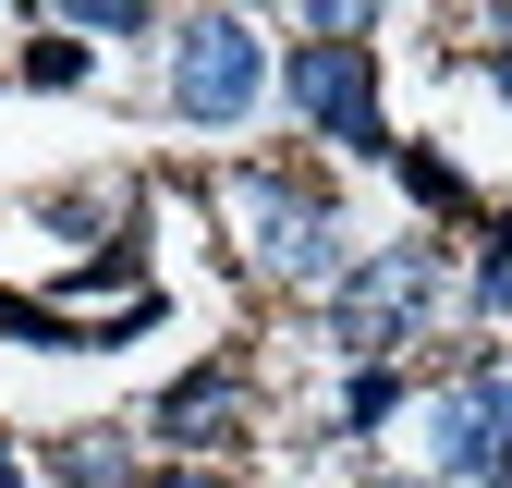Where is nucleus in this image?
Masks as SVG:
<instances>
[{
    "mask_svg": "<svg viewBox=\"0 0 512 488\" xmlns=\"http://www.w3.org/2000/svg\"><path fill=\"white\" fill-rule=\"evenodd\" d=\"M366 488H427V476H366Z\"/></svg>",
    "mask_w": 512,
    "mask_h": 488,
    "instance_id": "obj_15",
    "label": "nucleus"
},
{
    "mask_svg": "<svg viewBox=\"0 0 512 488\" xmlns=\"http://www.w3.org/2000/svg\"><path fill=\"white\" fill-rule=\"evenodd\" d=\"M476 318H512V208H500L488 244H476Z\"/></svg>",
    "mask_w": 512,
    "mask_h": 488,
    "instance_id": "obj_8",
    "label": "nucleus"
},
{
    "mask_svg": "<svg viewBox=\"0 0 512 488\" xmlns=\"http://www.w3.org/2000/svg\"><path fill=\"white\" fill-rule=\"evenodd\" d=\"M403 183H415V208H452V220L476 208V196H464V171H452V159H427V147H403Z\"/></svg>",
    "mask_w": 512,
    "mask_h": 488,
    "instance_id": "obj_9",
    "label": "nucleus"
},
{
    "mask_svg": "<svg viewBox=\"0 0 512 488\" xmlns=\"http://www.w3.org/2000/svg\"><path fill=\"white\" fill-rule=\"evenodd\" d=\"M86 74H98V61H86L74 37H61V25H49V37L25 49V86H86Z\"/></svg>",
    "mask_w": 512,
    "mask_h": 488,
    "instance_id": "obj_10",
    "label": "nucleus"
},
{
    "mask_svg": "<svg viewBox=\"0 0 512 488\" xmlns=\"http://www.w3.org/2000/svg\"><path fill=\"white\" fill-rule=\"evenodd\" d=\"M0 488H25V452H13V440H0Z\"/></svg>",
    "mask_w": 512,
    "mask_h": 488,
    "instance_id": "obj_14",
    "label": "nucleus"
},
{
    "mask_svg": "<svg viewBox=\"0 0 512 488\" xmlns=\"http://www.w3.org/2000/svg\"><path fill=\"white\" fill-rule=\"evenodd\" d=\"M256 98H269V37H256L244 13H196V25H171V122L232 135V122H256Z\"/></svg>",
    "mask_w": 512,
    "mask_h": 488,
    "instance_id": "obj_4",
    "label": "nucleus"
},
{
    "mask_svg": "<svg viewBox=\"0 0 512 488\" xmlns=\"http://www.w3.org/2000/svg\"><path fill=\"white\" fill-rule=\"evenodd\" d=\"M488 86H500V98H512V25H500V49H488Z\"/></svg>",
    "mask_w": 512,
    "mask_h": 488,
    "instance_id": "obj_13",
    "label": "nucleus"
},
{
    "mask_svg": "<svg viewBox=\"0 0 512 488\" xmlns=\"http://www.w3.org/2000/svg\"><path fill=\"white\" fill-rule=\"evenodd\" d=\"M281 86H293V110H305L317 147H342V159H391V110H378L366 13H317V37L281 61Z\"/></svg>",
    "mask_w": 512,
    "mask_h": 488,
    "instance_id": "obj_3",
    "label": "nucleus"
},
{
    "mask_svg": "<svg viewBox=\"0 0 512 488\" xmlns=\"http://www.w3.org/2000/svg\"><path fill=\"white\" fill-rule=\"evenodd\" d=\"M439 293H452V257H439V244H366V257L330 281V342L354 366H391L403 342H427Z\"/></svg>",
    "mask_w": 512,
    "mask_h": 488,
    "instance_id": "obj_2",
    "label": "nucleus"
},
{
    "mask_svg": "<svg viewBox=\"0 0 512 488\" xmlns=\"http://www.w3.org/2000/svg\"><path fill=\"white\" fill-rule=\"evenodd\" d=\"M403 415V379H391V366H354V379H342V440H366V427H391Z\"/></svg>",
    "mask_w": 512,
    "mask_h": 488,
    "instance_id": "obj_7",
    "label": "nucleus"
},
{
    "mask_svg": "<svg viewBox=\"0 0 512 488\" xmlns=\"http://www.w3.org/2000/svg\"><path fill=\"white\" fill-rule=\"evenodd\" d=\"M220 427H244V379L232 366H196V379H171L147 403V440H171V452H208Z\"/></svg>",
    "mask_w": 512,
    "mask_h": 488,
    "instance_id": "obj_6",
    "label": "nucleus"
},
{
    "mask_svg": "<svg viewBox=\"0 0 512 488\" xmlns=\"http://www.w3.org/2000/svg\"><path fill=\"white\" fill-rule=\"evenodd\" d=\"M427 488H512V366H464L427 391Z\"/></svg>",
    "mask_w": 512,
    "mask_h": 488,
    "instance_id": "obj_5",
    "label": "nucleus"
},
{
    "mask_svg": "<svg viewBox=\"0 0 512 488\" xmlns=\"http://www.w3.org/2000/svg\"><path fill=\"white\" fill-rule=\"evenodd\" d=\"M135 488H220L208 464H159V476H135Z\"/></svg>",
    "mask_w": 512,
    "mask_h": 488,
    "instance_id": "obj_12",
    "label": "nucleus"
},
{
    "mask_svg": "<svg viewBox=\"0 0 512 488\" xmlns=\"http://www.w3.org/2000/svg\"><path fill=\"white\" fill-rule=\"evenodd\" d=\"M220 232L244 244V269H269L293 293H330L366 257L354 220L330 208V183H305V171H220Z\"/></svg>",
    "mask_w": 512,
    "mask_h": 488,
    "instance_id": "obj_1",
    "label": "nucleus"
},
{
    "mask_svg": "<svg viewBox=\"0 0 512 488\" xmlns=\"http://www.w3.org/2000/svg\"><path fill=\"white\" fill-rule=\"evenodd\" d=\"M61 37H159V13H147V0H86Z\"/></svg>",
    "mask_w": 512,
    "mask_h": 488,
    "instance_id": "obj_11",
    "label": "nucleus"
}]
</instances>
